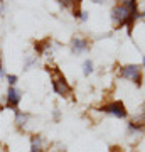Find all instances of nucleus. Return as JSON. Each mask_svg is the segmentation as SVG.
<instances>
[{"label":"nucleus","mask_w":145,"mask_h":152,"mask_svg":"<svg viewBox=\"0 0 145 152\" xmlns=\"http://www.w3.org/2000/svg\"><path fill=\"white\" fill-rule=\"evenodd\" d=\"M144 124H135V122H128V134L132 137H140L144 135Z\"/></svg>","instance_id":"9"},{"label":"nucleus","mask_w":145,"mask_h":152,"mask_svg":"<svg viewBox=\"0 0 145 152\" xmlns=\"http://www.w3.org/2000/svg\"><path fill=\"white\" fill-rule=\"evenodd\" d=\"M93 73V61L86 59L85 63H83V75L85 76H90Z\"/></svg>","instance_id":"11"},{"label":"nucleus","mask_w":145,"mask_h":152,"mask_svg":"<svg viewBox=\"0 0 145 152\" xmlns=\"http://www.w3.org/2000/svg\"><path fill=\"white\" fill-rule=\"evenodd\" d=\"M20 100H22V91L19 88H15V86L7 88V93H5V107L7 108L17 112L19 105H20Z\"/></svg>","instance_id":"5"},{"label":"nucleus","mask_w":145,"mask_h":152,"mask_svg":"<svg viewBox=\"0 0 145 152\" xmlns=\"http://www.w3.org/2000/svg\"><path fill=\"white\" fill-rule=\"evenodd\" d=\"M2 10H4V2L0 0V14H2Z\"/></svg>","instance_id":"17"},{"label":"nucleus","mask_w":145,"mask_h":152,"mask_svg":"<svg viewBox=\"0 0 145 152\" xmlns=\"http://www.w3.org/2000/svg\"><path fill=\"white\" fill-rule=\"evenodd\" d=\"M95 4H103V2H106V0H93Z\"/></svg>","instance_id":"18"},{"label":"nucleus","mask_w":145,"mask_h":152,"mask_svg":"<svg viewBox=\"0 0 145 152\" xmlns=\"http://www.w3.org/2000/svg\"><path fill=\"white\" fill-rule=\"evenodd\" d=\"M138 17H140V12H138L137 0H120L118 5H115L111 9V19L115 22L117 29L127 26L128 27V34H132L133 22Z\"/></svg>","instance_id":"1"},{"label":"nucleus","mask_w":145,"mask_h":152,"mask_svg":"<svg viewBox=\"0 0 145 152\" xmlns=\"http://www.w3.org/2000/svg\"><path fill=\"white\" fill-rule=\"evenodd\" d=\"M61 5L64 7V9H68V7H73V4H74V0H58Z\"/></svg>","instance_id":"14"},{"label":"nucleus","mask_w":145,"mask_h":152,"mask_svg":"<svg viewBox=\"0 0 145 152\" xmlns=\"http://www.w3.org/2000/svg\"><path fill=\"white\" fill-rule=\"evenodd\" d=\"M32 64H36V58H26V69H31V66Z\"/></svg>","instance_id":"13"},{"label":"nucleus","mask_w":145,"mask_h":152,"mask_svg":"<svg viewBox=\"0 0 145 152\" xmlns=\"http://www.w3.org/2000/svg\"><path fill=\"white\" fill-rule=\"evenodd\" d=\"M142 61H144V68H145V56H144V59H142Z\"/></svg>","instance_id":"20"},{"label":"nucleus","mask_w":145,"mask_h":152,"mask_svg":"<svg viewBox=\"0 0 145 152\" xmlns=\"http://www.w3.org/2000/svg\"><path fill=\"white\" fill-rule=\"evenodd\" d=\"M120 76L125 78V80H130L133 81L137 86L142 85V68L137 64H127L120 69Z\"/></svg>","instance_id":"4"},{"label":"nucleus","mask_w":145,"mask_h":152,"mask_svg":"<svg viewBox=\"0 0 145 152\" xmlns=\"http://www.w3.org/2000/svg\"><path fill=\"white\" fill-rule=\"evenodd\" d=\"M46 69H47V73L51 75V85H52V90L56 95H59V96H71L73 95V86H71L69 83H68V80H66V76L63 75V71L58 68V66H46Z\"/></svg>","instance_id":"2"},{"label":"nucleus","mask_w":145,"mask_h":152,"mask_svg":"<svg viewBox=\"0 0 145 152\" xmlns=\"http://www.w3.org/2000/svg\"><path fill=\"white\" fill-rule=\"evenodd\" d=\"M7 83H9V86H15L17 81H19V78H17V75H7Z\"/></svg>","instance_id":"12"},{"label":"nucleus","mask_w":145,"mask_h":152,"mask_svg":"<svg viewBox=\"0 0 145 152\" xmlns=\"http://www.w3.org/2000/svg\"><path fill=\"white\" fill-rule=\"evenodd\" d=\"M100 112L103 113H108V115H113V117H117V118H127V108H125L123 102H120V100H115V102H110V103H105L100 107Z\"/></svg>","instance_id":"3"},{"label":"nucleus","mask_w":145,"mask_h":152,"mask_svg":"<svg viewBox=\"0 0 145 152\" xmlns=\"http://www.w3.org/2000/svg\"><path fill=\"white\" fill-rule=\"evenodd\" d=\"M0 76H4V68H2V56H0Z\"/></svg>","instance_id":"16"},{"label":"nucleus","mask_w":145,"mask_h":152,"mask_svg":"<svg viewBox=\"0 0 145 152\" xmlns=\"http://www.w3.org/2000/svg\"><path fill=\"white\" fill-rule=\"evenodd\" d=\"M71 49H73L74 54H81V53H85V51L90 49V42L83 37H73V41H71Z\"/></svg>","instance_id":"6"},{"label":"nucleus","mask_w":145,"mask_h":152,"mask_svg":"<svg viewBox=\"0 0 145 152\" xmlns=\"http://www.w3.org/2000/svg\"><path fill=\"white\" fill-rule=\"evenodd\" d=\"M142 108H144V110H142V112H144V120H145V105H144V107H142Z\"/></svg>","instance_id":"19"},{"label":"nucleus","mask_w":145,"mask_h":152,"mask_svg":"<svg viewBox=\"0 0 145 152\" xmlns=\"http://www.w3.org/2000/svg\"><path fill=\"white\" fill-rule=\"evenodd\" d=\"M29 120H31V113H27V112H22V110H17L15 112V127L19 130H24L29 124Z\"/></svg>","instance_id":"7"},{"label":"nucleus","mask_w":145,"mask_h":152,"mask_svg":"<svg viewBox=\"0 0 145 152\" xmlns=\"http://www.w3.org/2000/svg\"><path fill=\"white\" fill-rule=\"evenodd\" d=\"M110 152H123V151H122V149L117 145V147H111V149H110Z\"/></svg>","instance_id":"15"},{"label":"nucleus","mask_w":145,"mask_h":152,"mask_svg":"<svg viewBox=\"0 0 145 152\" xmlns=\"http://www.w3.org/2000/svg\"><path fill=\"white\" fill-rule=\"evenodd\" d=\"M29 152H44L41 135H31V149H29Z\"/></svg>","instance_id":"8"},{"label":"nucleus","mask_w":145,"mask_h":152,"mask_svg":"<svg viewBox=\"0 0 145 152\" xmlns=\"http://www.w3.org/2000/svg\"><path fill=\"white\" fill-rule=\"evenodd\" d=\"M49 46H51V39H44V41H36L34 42V49H36L37 54H46Z\"/></svg>","instance_id":"10"}]
</instances>
